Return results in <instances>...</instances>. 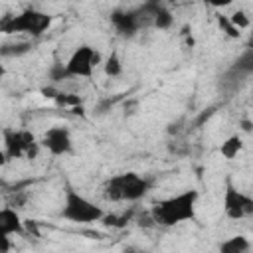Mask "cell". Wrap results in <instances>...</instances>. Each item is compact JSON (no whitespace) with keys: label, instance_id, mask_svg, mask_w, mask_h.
I'll return each mask as SVG.
<instances>
[{"label":"cell","instance_id":"1","mask_svg":"<svg viewBox=\"0 0 253 253\" xmlns=\"http://www.w3.org/2000/svg\"><path fill=\"white\" fill-rule=\"evenodd\" d=\"M198 198H200V192L194 188L184 190V192L174 194V196H168V198H164L152 206L150 219L162 227H174L178 223L192 221L196 217Z\"/></svg>","mask_w":253,"mask_h":253},{"label":"cell","instance_id":"2","mask_svg":"<svg viewBox=\"0 0 253 253\" xmlns=\"http://www.w3.org/2000/svg\"><path fill=\"white\" fill-rule=\"evenodd\" d=\"M150 186L152 182L148 178L138 176L136 172H123L105 182L103 194L111 202H138L148 194Z\"/></svg>","mask_w":253,"mask_h":253},{"label":"cell","instance_id":"3","mask_svg":"<svg viewBox=\"0 0 253 253\" xmlns=\"http://www.w3.org/2000/svg\"><path fill=\"white\" fill-rule=\"evenodd\" d=\"M61 217L71 221V223L87 225V223L101 221L105 217V211H103L101 206H97L95 202H91L89 198H85L77 190L65 188L63 206H61Z\"/></svg>","mask_w":253,"mask_h":253},{"label":"cell","instance_id":"4","mask_svg":"<svg viewBox=\"0 0 253 253\" xmlns=\"http://www.w3.org/2000/svg\"><path fill=\"white\" fill-rule=\"evenodd\" d=\"M51 26V16L36 8H28L20 14H8L0 20L2 34H30L34 38L42 36Z\"/></svg>","mask_w":253,"mask_h":253},{"label":"cell","instance_id":"5","mask_svg":"<svg viewBox=\"0 0 253 253\" xmlns=\"http://www.w3.org/2000/svg\"><path fill=\"white\" fill-rule=\"evenodd\" d=\"M2 134H4V152L8 160H14V158L34 160L42 148L34 132L26 128H4Z\"/></svg>","mask_w":253,"mask_h":253},{"label":"cell","instance_id":"6","mask_svg":"<svg viewBox=\"0 0 253 253\" xmlns=\"http://www.w3.org/2000/svg\"><path fill=\"white\" fill-rule=\"evenodd\" d=\"M99 63H101V53L95 47L83 43V45L75 47L73 53L67 57V61L63 65V71H65L67 77H85V79H89Z\"/></svg>","mask_w":253,"mask_h":253},{"label":"cell","instance_id":"7","mask_svg":"<svg viewBox=\"0 0 253 253\" xmlns=\"http://www.w3.org/2000/svg\"><path fill=\"white\" fill-rule=\"evenodd\" d=\"M223 211L229 219H243L253 215V198L245 192L237 190L231 182L225 184L223 190Z\"/></svg>","mask_w":253,"mask_h":253},{"label":"cell","instance_id":"8","mask_svg":"<svg viewBox=\"0 0 253 253\" xmlns=\"http://www.w3.org/2000/svg\"><path fill=\"white\" fill-rule=\"evenodd\" d=\"M42 148H45L49 154L53 156H65L73 150V140H71V132L67 126L63 125H55L51 128H47L40 140Z\"/></svg>","mask_w":253,"mask_h":253},{"label":"cell","instance_id":"9","mask_svg":"<svg viewBox=\"0 0 253 253\" xmlns=\"http://www.w3.org/2000/svg\"><path fill=\"white\" fill-rule=\"evenodd\" d=\"M111 22L115 26V30L121 34V36H134L142 26H146V22L142 20V16L138 14V10H128V12H113L111 16Z\"/></svg>","mask_w":253,"mask_h":253},{"label":"cell","instance_id":"10","mask_svg":"<svg viewBox=\"0 0 253 253\" xmlns=\"http://www.w3.org/2000/svg\"><path fill=\"white\" fill-rule=\"evenodd\" d=\"M24 231V219L14 208H0V233L2 235H20Z\"/></svg>","mask_w":253,"mask_h":253},{"label":"cell","instance_id":"11","mask_svg":"<svg viewBox=\"0 0 253 253\" xmlns=\"http://www.w3.org/2000/svg\"><path fill=\"white\" fill-rule=\"evenodd\" d=\"M251 247V241L245 235H231L219 243V253H247Z\"/></svg>","mask_w":253,"mask_h":253},{"label":"cell","instance_id":"12","mask_svg":"<svg viewBox=\"0 0 253 253\" xmlns=\"http://www.w3.org/2000/svg\"><path fill=\"white\" fill-rule=\"evenodd\" d=\"M32 51L30 42H8L0 45V57H20Z\"/></svg>","mask_w":253,"mask_h":253},{"label":"cell","instance_id":"13","mask_svg":"<svg viewBox=\"0 0 253 253\" xmlns=\"http://www.w3.org/2000/svg\"><path fill=\"white\" fill-rule=\"evenodd\" d=\"M241 148H243V140H241V136H239V134H231V136H227V138L221 142L219 152H221L223 158L233 160V158L241 152Z\"/></svg>","mask_w":253,"mask_h":253},{"label":"cell","instance_id":"14","mask_svg":"<svg viewBox=\"0 0 253 253\" xmlns=\"http://www.w3.org/2000/svg\"><path fill=\"white\" fill-rule=\"evenodd\" d=\"M172 24H174V16L170 14V10L164 8V6H158V10L152 18V26L158 28V30H170Z\"/></svg>","mask_w":253,"mask_h":253},{"label":"cell","instance_id":"15","mask_svg":"<svg viewBox=\"0 0 253 253\" xmlns=\"http://www.w3.org/2000/svg\"><path fill=\"white\" fill-rule=\"evenodd\" d=\"M103 69H105V75H109V77H119L123 73V61H121L117 51L109 53V57L103 63Z\"/></svg>","mask_w":253,"mask_h":253},{"label":"cell","instance_id":"16","mask_svg":"<svg viewBox=\"0 0 253 253\" xmlns=\"http://www.w3.org/2000/svg\"><path fill=\"white\" fill-rule=\"evenodd\" d=\"M217 24H219V28H221L229 38H235V40H237V38L241 36V32H239L231 22H229V18H227V16L219 14V16H217Z\"/></svg>","mask_w":253,"mask_h":253},{"label":"cell","instance_id":"17","mask_svg":"<svg viewBox=\"0 0 253 253\" xmlns=\"http://www.w3.org/2000/svg\"><path fill=\"white\" fill-rule=\"evenodd\" d=\"M229 18V22L241 32L243 28H249V18L245 16V12H241V10H237V12H233L231 16H227Z\"/></svg>","mask_w":253,"mask_h":253},{"label":"cell","instance_id":"18","mask_svg":"<svg viewBox=\"0 0 253 253\" xmlns=\"http://www.w3.org/2000/svg\"><path fill=\"white\" fill-rule=\"evenodd\" d=\"M237 67H239L241 71H245V73H251V71H253V53H251V51H245V53L241 55Z\"/></svg>","mask_w":253,"mask_h":253},{"label":"cell","instance_id":"19","mask_svg":"<svg viewBox=\"0 0 253 253\" xmlns=\"http://www.w3.org/2000/svg\"><path fill=\"white\" fill-rule=\"evenodd\" d=\"M12 249V237L0 233V253H10Z\"/></svg>","mask_w":253,"mask_h":253},{"label":"cell","instance_id":"20","mask_svg":"<svg viewBox=\"0 0 253 253\" xmlns=\"http://www.w3.org/2000/svg\"><path fill=\"white\" fill-rule=\"evenodd\" d=\"M6 162H8V156H6V152L0 148V168H2V166H6Z\"/></svg>","mask_w":253,"mask_h":253},{"label":"cell","instance_id":"21","mask_svg":"<svg viewBox=\"0 0 253 253\" xmlns=\"http://www.w3.org/2000/svg\"><path fill=\"white\" fill-rule=\"evenodd\" d=\"M241 128L245 132H251V121H241Z\"/></svg>","mask_w":253,"mask_h":253},{"label":"cell","instance_id":"22","mask_svg":"<svg viewBox=\"0 0 253 253\" xmlns=\"http://www.w3.org/2000/svg\"><path fill=\"white\" fill-rule=\"evenodd\" d=\"M4 75H6V67H4V63H0V81L4 79Z\"/></svg>","mask_w":253,"mask_h":253}]
</instances>
